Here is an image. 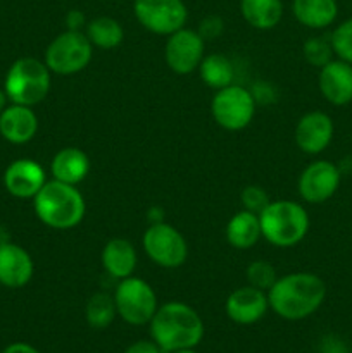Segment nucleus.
Instances as JSON below:
<instances>
[{
	"instance_id": "nucleus-1",
	"label": "nucleus",
	"mask_w": 352,
	"mask_h": 353,
	"mask_svg": "<svg viewBox=\"0 0 352 353\" xmlns=\"http://www.w3.org/2000/svg\"><path fill=\"white\" fill-rule=\"evenodd\" d=\"M326 299V285L313 272H292L276 279L268 290L269 309L286 321L313 316Z\"/></svg>"
},
{
	"instance_id": "nucleus-2",
	"label": "nucleus",
	"mask_w": 352,
	"mask_h": 353,
	"mask_svg": "<svg viewBox=\"0 0 352 353\" xmlns=\"http://www.w3.org/2000/svg\"><path fill=\"white\" fill-rule=\"evenodd\" d=\"M152 340L162 352L195 348L204 338V321L183 302H168L157 309L150 323Z\"/></svg>"
},
{
	"instance_id": "nucleus-3",
	"label": "nucleus",
	"mask_w": 352,
	"mask_h": 353,
	"mask_svg": "<svg viewBox=\"0 0 352 353\" xmlns=\"http://www.w3.org/2000/svg\"><path fill=\"white\" fill-rule=\"evenodd\" d=\"M35 214L52 230H71L85 217V199L76 186L52 179L33 199Z\"/></svg>"
},
{
	"instance_id": "nucleus-4",
	"label": "nucleus",
	"mask_w": 352,
	"mask_h": 353,
	"mask_svg": "<svg viewBox=\"0 0 352 353\" xmlns=\"http://www.w3.org/2000/svg\"><path fill=\"white\" fill-rule=\"evenodd\" d=\"M261 233L268 243L278 248L299 245L309 231V214L293 200H275L259 214Z\"/></svg>"
},
{
	"instance_id": "nucleus-5",
	"label": "nucleus",
	"mask_w": 352,
	"mask_h": 353,
	"mask_svg": "<svg viewBox=\"0 0 352 353\" xmlns=\"http://www.w3.org/2000/svg\"><path fill=\"white\" fill-rule=\"evenodd\" d=\"M52 72L43 61L21 57L9 68L3 81V92L10 103L33 107L48 95Z\"/></svg>"
},
{
	"instance_id": "nucleus-6",
	"label": "nucleus",
	"mask_w": 352,
	"mask_h": 353,
	"mask_svg": "<svg viewBox=\"0 0 352 353\" xmlns=\"http://www.w3.org/2000/svg\"><path fill=\"white\" fill-rule=\"evenodd\" d=\"M93 57V45L85 31H62L48 43L43 62L50 72L71 76L83 71Z\"/></svg>"
},
{
	"instance_id": "nucleus-7",
	"label": "nucleus",
	"mask_w": 352,
	"mask_h": 353,
	"mask_svg": "<svg viewBox=\"0 0 352 353\" xmlns=\"http://www.w3.org/2000/svg\"><path fill=\"white\" fill-rule=\"evenodd\" d=\"M117 316L131 326H145L157 312V296L154 288L140 278L121 279L114 292Z\"/></svg>"
},
{
	"instance_id": "nucleus-8",
	"label": "nucleus",
	"mask_w": 352,
	"mask_h": 353,
	"mask_svg": "<svg viewBox=\"0 0 352 353\" xmlns=\"http://www.w3.org/2000/svg\"><path fill=\"white\" fill-rule=\"evenodd\" d=\"M254 93L240 85H230L217 90L211 100V114L223 130L240 131L252 123L255 114Z\"/></svg>"
},
{
	"instance_id": "nucleus-9",
	"label": "nucleus",
	"mask_w": 352,
	"mask_h": 353,
	"mask_svg": "<svg viewBox=\"0 0 352 353\" xmlns=\"http://www.w3.org/2000/svg\"><path fill=\"white\" fill-rule=\"evenodd\" d=\"M145 254L154 264L164 269H176L188 257V243L185 236L168 223H155L147 228L141 238Z\"/></svg>"
},
{
	"instance_id": "nucleus-10",
	"label": "nucleus",
	"mask_w": 352,
	"mask_h": 353,
	"mask_svg": "<svg viewBox=\"0 0 352 353\" xmlns=\"http://www.w3.org/2000/svg\"><path fill=\"white\" fill-rule=\"evenodd\" d=\"M133 14L145 30L162 37L185 28L188 19L183 0H135Z\"/></svg>"
},
{
	"instance_id": "nucleus-11",
	"label": "nucleus",
	"mask_w": 352,
	"mask_h": 353,
	"mask_svg": "<svg viewBox=\"0 0 352 353\" xmlns=\"http://www.w3.org/2000/svg\"><path fill=\"white\" fill-rule=\"evenodd\" d=\"M206 50V40L197 30L182 28L169 34L164 47V59L168 68L176 74H190L199 69Z\"/></svg>"
},
{
	"instance_id": "nucleus-12",
	"label": "nucleus",
	"mask_w": 352,
	"mask_h": 353,
	"mask_svg": "<svg viewBox=\"0 0 352 353\" xmlns=\"http://www.w3.org/2000/svg\"><path fill=\"white\" fill-rule=\"evenodd\" d=\"M342 181L338 165L328 161H314L299 178V193L304 202L324 203L337 193Z\"/></svg>"
},
{
	"instance_id": "nucleus-13",
	"label": "nucleus",
	"mask_w": 352,
	"mask_h": 353,
	"mask_svg": "<svg viewBox=\"0 0 352 353\" xmlns=\"http://www.w3.org/2000/svg\"><path fill=\"white\" fill-rule=\"evenodd\" d=\"M335 126L328 114L321 110L304 114L295 126V143L304 154L317 155L326 150L328 145L333 140Z\"/></svg>"
},
{
	"instance_id": "nucleus-14",
	"label": "nucleus",
	"mask_w": 352,
	"mask_h": 353,
	"mask_svg": "<svg viewBox=\"0 0 352 353\" xmlns=\"http://www.w3.org/2000/svg\"><path fill=\"white\" fill-rule=\"evenodd\" d=\"M268 309V293L251 285L231 292L224 303L226 316L233 323L242 324V326H248V324H255L257 321H261Z\"/></svg>"
},
{
	"instance_id": "nucleus-15",
	"label": "nucleus",
	"mask_w": 352,
	"mask_h": 353,
	"mask_svg": "<svg viewBox=\"0 0 352 353\" xmlns=\"http://www.w3.org/2000/svg\"><path fill=\"white\" fill-rule=\"evenodd\" d=\"M45 183L43 168L33 159H17L3 172V186L16 199H35Z\"/></svg>"
},
{
	"instance_id": "nucleus-16",
	"label": "nucleus",
	"mask_w": 352,
	"mask_h": 353,
	"mask_svg": "<svg viewBox=\"0 0 352 353\" xmlns=\"http://www.w3.org/2000/svg\"><path fill=\"white\" fill-rule=\"evenodd\" d=\"M35 264L31 255L12 241L0 243V285L17 290L31 281Z\"/></svg>"
},
{
	"instance_id": "nucleus-17",
	"label": "nucleus",
	"mask_w": 352,
	"mask_h": 353,
	"mask_svg": "<svg viewBox=\"0 0 352 353\" xmlns=\"http://www.w3.org/2000/svg\"><path fill=\"white\" fill-rule=\"evenodd\" d=\"M320 92L331 105H347L352 102V64L333 59L320 69Z\"/></svg>"
},
{
	"instance_id": "nucleus-18",
	"label": "nucleus",
	"mask_w": 352,
	"mask_h": 353,
	"mask_svg": "<svg viewBox=\"0 0 352 353\" xmlns=\"http://www.w3.org/2000/svg\"><path fill=\"white\" fill-rule=\"evenodd\" d=\"M38 131V117L31 107L10 103L0 114V134L14 145L28 143Z\"/></svg>"
},
{
	"instance_id": "nucleus-19",
	"label": "nucleus",
	"mask_w": 352,
	"mask_h": 353,
	"mask_svg": "<svg viewBox=\"0 0 352 353\" xmlns=\"http://www.w3.org/2000/svg\"><path fill=\"white\" fill-rule=\"evenodd\" d=\"M100 261H102V268L106 269L107 274L121 281V279L133 276L138 257L131 241L124 240V238H113L104 245Z\"/></svg>"
},
{
	"instance_id": "nucleus-20",
	"label": "nucleus",
	"mask_w": 352,
	"mask_h": 353,
	"mask_svg": "<svg viewBox=\"0 0 352 353\" xmlns=\"http://www.w3.org/2000/svg\"><path fill=\"white\" fill-rule=\"evenodd\" d=\"M54 179L76 186L88 176L90 159L81 148L66 147L54 155L50 162Z\"/></svg>"
},
{
	"instance_id": "nucleus-21",
	"label": "nucleus",
	"mask_w": 352,
	"mask_h": 353,
	"mask_svg": "<svg viewBox=\"0 0 352 353\" xmlns=\"http://www.w3.org/2000/svg\"><path fill=\"white\" fill-rule=\"evenodd\" d=\"M292 14L302 26L324 30L338 16L337 0H292Z\"/></svg>"
},
{
	"instance_id": "nucleus-22",
	"label": "nucleus",
	"mask_w": 352,
	"mask_h": 353,
	"mask_svg": "<svg viewBox=\"0 0 352 353\" xmlns=\"http://www.w3.org/2000/svg\"><path fill=\"white\" fill-rule=\"evenodd\" d=\"M224 234H226L228 243L237 250H248L255 247L262 238L259 216L245 209L240 210L228 221Z\"/></svg>"
},
{
	"instance_id": "nucleus-23",
	"label": "nucleus",
	"mask_w": 352,
	"mask_h": 353,
	"mask_svg": "<svg viewBox=\"0 0 352 353\" xmlns=\"http://www.w3.org/2000/svg\"><path fill=\"white\" fill-rule=\"evenodd\" d=\"M283 10L282 0H240V14L245 23L261 31L278 26Z\"/></svg>"
},
{
	"instance_id": "nucleus-24",
	"label": "nucleus",
	"mask_w": 352,
	"mask_h": 353,
	"mask_svg": "<svg viewBox=\"0 0 352 353\" xmlns=\"http://www.w3.org/2000/svg\"><path fill=\"white\" fill-rule=\"evenodd\" d=\"M85 34L90 43L97 48L110 50L121 45L124 38V30L117 19L110 16H99L88 21L85 28Z\"/></svg>"
},
{
	"instance_id": "nucleus-25",
	"label": "nucleus",
	"mask_w": 352,
	"mask_h": 353,
	"mask_svg": "<svg viewBox=\"0 0 352 353\" xmlns=\"http://www.w3.org/2000/svg\"><path fill=\"white\" fill-rule=\"evenodd\" d=\"M199 72L202 81L206 83L209 88L221 90L226 86L233 85L235 69L233 64L228 57L221 54H209L204 55L202 62L199 65Z\"/></svg>"
},
{
	"instance_id": "nucleus-26",
	"label": "nucleus",
	"mask_w": 352,
	"mask_h": 353,
	"mask_svg": "<svg viewBox=\"0 0 352 353\" xmlns=\"http://www.w3.org/2000/svg\"><path fill=\"white\" fill-rule=\"evenodd\" d=\"M117 316L116 303H114V296L107 295V293H93L90 300L86 302L85 317L86 323L93 330H106L110 326L114 317Z\"/></svg>"
},
{
	"instance_id": "nucleus-27",
	"label": "nucleus",
	"mask_w": 352,
	"mask_h": 353,
	"mask_svg": "<svg viewBox=\"0 0 352 353\" xmlns=\"http://www.w3.org/2000/svg\"><path fill=\"white\" fill-rule=\"evenodd\" d=\"M304 59L309 62L314 68H323L328 62L333 61V47H331V41L326 40L323 37H313L309 40L304 41L302 47Z\"/></svg>"
},
{
	"instance_id": "nucleus-28",
	"label": "nucleus",
	"mask_w": 352,
	"mask_h": 353,
	"mask_svg": "<svg viewBox=\"0 0 352 353\" xmlns=\"http://www.w3.org/2000/svg\"><path fill=\"white\" fill-rule=\"evenodd\" d=\"M245 278L247 283L254 288L262 290V292L268 293V290L271 288L276 283V269L275 265L269 264L268 261H254L247 265V271H245Z\"/></svg>"
},
{
	"instance_id": "nucleus-29",
	"label": "nucleus",
	"mask_w": 352,
	"mask_h": 353,
	"mask_svg": "<svg viewBox=\"0 0 352 353\" xmlns=\"http://www.w3.org/2000/svg\"><path fill=\"white\" fill-rule=\"evenodd\" d=\"M331 47H333L335 55L340 61L352 64V17L342 21L333 30L330 37Z\"/></svg>"
},
{
	"instance_id": "nucleus-30",
	"label": "nucleus",
	"mask_w": 352,
	"mask_h": 353,
	"mask_svg": "<svg viewBox=\"0 0 352 353\" xmlns=\"http://www.w3.org/2000/svg\"><path fill=\"white\" fill-rule=\"evenodd\" d=\"M240 200L245 210L257 214V216L266 209V205L271 202L268 193L262 188H259V186H247V188L242 190Z\"/></svg>"
},
{
	"instance_id": "nucleus-31",
	"label": "nucleus",
	"mask_w": 352,
	"mask_h": 353,
	"mask_svg": "<svg viewBox=\"0 0 352 353\" xmlns=\"http://www.w3.org/2000/svg\"><path fill=\"white\" fill-rule=\"evenodd\" d=\"M197 31H199V34L204 38V40H214V38L221 37L224 31L223 17L219 16L204 17V19L199 23Z\"/></svg>"
},
{
	"instance_id": "nucleus-32",
	"label": "nucleus",
	"mask_w": 352,
	"mask_h": 353,
	"mask_svg": "<svg viewBox=\"0 0 352 353\" xmlns=\"http://www.w3.org/2000/svg\"><path fill=\"white\" fill-rule=\"evenodd\" d=\"M64 23H66V28H68L69 31H85L88 19H86V16L83 10L71 9L64 16Z\"/></svg>"
},
{
	"instance_id": "nucleus-33",
	"label": "nucleus",
	"mask_w": 352,
	"mask_h": 353,
	"mask_svg": "<svg viewBox=\"0 0 352 353\" xmlns=\"http://www.w3.org/2000/svg\"><path fill=\"white\" fill-rule=\"evenodd\" d=\"M161 352L162 350L159 348V345L155 343L154 340L152 341L140 340V341H135V343H131L123 353H161Z\"/></svg>"
},
{
	"instance_id": "nucleus-34",
	"label": "nucleus",
	"mask_w": 352,
	"mask_h": 353,
	"mask_svg": "<svg viewBox=\"0 0 352 353\" xmlns=\"http://www.w3.org/2000/svg\"><path fill=\"white\" fill-rule=\"evenodd\" d=\"M321 353H347V347L338 338L326 336L321 343Z\"/></svg>"
},
{
	"instance_id": "nucleus-35",
	"label": "nucleus",
	"mask_w": 352,
	"mask_h": 353,
	"mask_svg": "<svg viewBox=\"0 0 352 353\" xmlns=\"http://www.w3.org/2000/svg\"><path fill=\"white\" fill-rule=\"evenodd\" d=\"M2 353H40V352H38L35 347H31V345L17 341V343H12L9 345V347H6V350Z\"/></svg>"
},
{
	"instance_id": "nucleus-36",
	"label": "nucleus",
	"mask_w": 352,
	"mask_h": 353,
	"mask_svg": "<svg viewBox=\"0 0 352 353\" xmlns=\"http://www.w3.org/2000/svg\"><path fill=\"white\" fill-rule=\"evenodd\" d=\"M7 95H6V92H3V90H0V114L3 112V109H6L7 107Z\"/></svg>"
},
{
	"instance_id": "nucleus-37",
	"label": "nucleus",
	"mask_w": 352,
	"mask_h": 353,
	"mask_svg": "<svg viewBox=\"0 0 352 353\" xmlns=\"http://www.w3.org/2000/svg\"><path fill=\"white\" fill-rule=\"evenodd\" d=\"M171 353H197V352L193 350V348H182V350H175Z\"/></svg>"
},
{
	"instance_id": "nucleus-38",
	"label": "nucleus",
	"mask_w": 352,
	"mask_h": 353,
	"mask_svg": "<svg viewBox=\"0 0 352 353\" xmlns=\"http://www.w3.org/2000/svg\"><path fill=\"white\" fill-rule=\"evenodd\" d=\"M106 2H114V0H106Z\"/></svg>"
}]
</instances>
